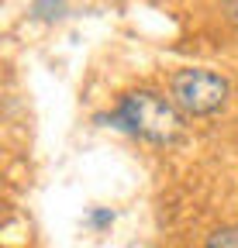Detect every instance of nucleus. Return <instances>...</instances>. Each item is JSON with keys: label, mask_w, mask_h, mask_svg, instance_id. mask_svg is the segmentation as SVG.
<instances>
[{"label": "nucleus", "mask_w": 238, "mask_h": 248, "mask_svg": "<svg viewBox=\"0 0 238 248\" xmlns=\"http://www.w3.org/2000/svg\"><path fill=\"white\" fill-rule=\"evenodd\" d=\"M97 121H107V128H117L148 145H176L187 128V114L173 104V97H162V93L145 90V86L128 90L114 104V110Z\"/></svg>", "instance_id": "f257e3e1"}, {"label": "nucleus", "mask_w": 238, "mask_h": 248, "mask_svg": "<svg viewBox=\"0 0 238 248\" xmlns=\"http://www.w3.org/2000/svg\"><path fill=\"white\" fill-rule=\"evenodd\" d=\"M169 97L187 117H214L231 100V79L204 66H187L169 76Z\"/></svg>", "instance_id": "f03ea898"}, {"label": "nucleus", "mask_w": 238, "mask_h": 248, "mask_svg": "<svg viewBox=\"0 0 238 248\" xmlns=\"http://www.w3.org/2000/svg\"><path fill=\"white\" fill-rule=\"evenodd\" d=\"M69 14V0H32L28 4V17L38 24H55Z\"/></svg>", "instance_id": "7ed1b4c3"}, {"label": "nucleus", "mask_w": 238, "mask_h": 248, "mask_svg": "<svg viewBox=\"0 0 238 248\" xmlns=\"http://www.w3.org/2000/svg\"><path fill=\"white\" fill-rule=\"evenodd\" d=\"M204 248H238V224H228V228H218L207 234Z\"/></svg>", "instance_id": "20e7f679"}, {"label": "nucleus", "mask_w": 238, "mask_h": 248, "mask_svg": "<svg viewBox=\"0 0 238 248\" xmlns=\"http://www.w3.org/2000/svg\"><path fill=\"white\" fill-rule=\"evenodd\" d=\"M114 210L111 207H94L90 214H86V228L90 231H97V234H104V231H111V224H114Z\"/></svg>", "instance_id": "39448f33"}, {"label": "nucleus", "mask_w": 238, "mask_h": 248, "mask_svg": "<svg viewBox=\"0 0 238 248\" xmlns=\"http://www.w3.org/2000/svg\"><path fill=\"white\" fill-rule=\"evenodd\" d=\"M224 21L238 31V0H224Z\"/></svg>", "instance_id": "423d86ee"}]
</instances>
